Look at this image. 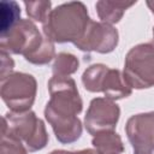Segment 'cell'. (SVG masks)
<instances>
[{"label": "cell", "instance_id": "12", "mask_svg": "<svg viewBox=\"0 0 154 154\" xmlns=\"http://www.w3.org/2000/svg\"><path fill=\"white\" fill-rule=\"evenodd\" d=\"M97 154H122L124 144L120 136L114 131H103L96 134L91 141Z\"/></svg>", "mask_w": 154, "mask_h": 154}, {"label": "cell", "instance_id": "3", "mask_svg": "<svg viewBox=\"0 0 154 154\" xmlns=\"http://www.w3.org/2000/svg\"><path fill=\"white\" fill-rule=\"evenodd\" d=\"M2 124L22 142L29 152L43 149L48 143V134L45 123L35 112H7L2 117Z\"/></svg>", "mask_w": 154, "mask_h": 154}, {"label": "cell", "instance_id": "20", "mask_svg": "<svg viewBox=\"0 0 154 154\" xmlns=\"http://www.w3.org/2000/svg\"><path fill=\"white\" fill-rule=\"evenodd\" d=\"M49 154H97L95 149H82V150H76V152H67V150H53Z\"/></svg>", "mask_w": 154, "mask_h": 154}, {"label": "cell", "instance_id": "18", "mask_svg": "<svg viewBox=\"0 0 154 154\" xmlns=\"http://www.w3.org/2000/svg\"><path fill=\"white\" fill-rule=\"evenodd\" d=\"M54 54H55L54 42H52L49 38L45 36L43 43L40 46V48L34 54L28 57L25 60L35 65H46L54 58Z\"/></svg>", "mask_w": 154, "mask_h": 154}, {"label": "cell", "instance_id": "16", "mask_svg": "<svg viewBox=\"0 0 154 154\" xmlns=\"http://www.w3.org/2000/svg\"><path fill=\"white\" fill-rule=\"evenodd\" d=\"M20 8L14 1L1 2V34L20 20Z\"/></svg>", "mask_w": 154, "mask_h": 154}, {"label": "cell", "instance_id": "14", "mask_svg": "<svg viewBox=\"0 0 154 154\" xmlns=\"http://www.w3.org/2000/svg\"><path fill=\"white\" fill-rule=\"evenodd\" d=\"M78 66L79 61L73 54L61 52L55 57L52 70L54 76H70L78 70Z\"/></svg>", "mask_w": 154, "mask_h": 154}, {"label": "cell", "instance_id": "7", "mask_svg": "<svg viewBox=\"0 0 154 154\" xmlns=\"http://www.w3.org/2000/svg\"><path fill=\"white\" fill-rule=\"evenodd\" d=\"M119 106L107 97H95L90 101L84 117L87 131L95 136L103 131H113L119 120Z\"/></svg>", "mask_w": 154, "mask_h": 154}, {"label": "cell", "instance_id": "8", "mask_svg": "<svg viewBox=\"0 0 154 154\" xmlns=\"http://www.w3.org/2000/svg\"><path fill=\"white\" fill-rule=\"evenodd\" d=\"M125 132L134 154H154V111L131 116Z\"/></svg>", "mask_w": 154, "mask_h": 154}, {"label": "cell", "instance_id": "19", "mask_svg": "<svg viewBox=\"0 0 154 154\" xmlns=\"http://www.w3.org/2000/svg\"><path fill=\"white\" fill-rule=\"evenodd\" d=\"M0 58H1V69H0V78L1 81L5 79L6 77H8L12 73L14 63L12 60V58L10 57V53L1 51L0 52Z\"/></svg>", "mask_w": 154, "mask_h": 154}, {"label": "cell", "instance_id": "5", "mask_svg": "<svg viewBox=\"0 0 154 154\" xmlns=\"http://www.w3.org/2000/svg\"><path fill=\"white\" fill-rule=\"evenodd\" d=\"M37 83L34 76L24 72H12L1 81L0 95L11 112L30 111L36 96Z\"/></svg>", "mask_w": 154, "mask_h": 154}, {"label": "cell", "instance_id": "13", "mask_svg": "<svg viewBox=\"0 0 154 154\" xmlns=\"http://www.w3.org/2000/svg\"><path fill=\"white\" fill-rule=\"evenodd\" d=\"M109 67L103 64H94L90 65L82 75V83L88 91L100 93L102 79Z\"/></svg>", "mask_w": 154, "mask_h": 154}, {"label": "cell", "instance_id": "6", "mask_svg": "<svg viewBox=\"0 0 154 154\" xmlns=\"http://www.w3.org/2000/svg\"><path fill=\"white\" fill-rule=\"evenodd\" d=\"M37 26L31 19H20L7 31L0 34V48L7 53L22 54L25 59L34 54L43 43Z\"/></svg>", "mask_w": 154, "mask_h": 154}, {"label": "cell", "instance_id": "4", "mask_svg": "<svg viewBox=\"0 0 154 154\" xmlns=\"http://www.w3.org/2000/svg\"><path fill=\"white\" fill-rule=\"evenodd\" d=\"M123 75L131 88L154 87V45L141 43L132 47L125 57Z\"/></svg>", "mask_w": 154, "mask_h": 154}, {"label": "cell", "instance_id": "2", "mask_svg": "<svg viewBox=\"0 0 154 154\" xmlns=\"http://www.w3.org/2000/svg\"><path fill=\"white\" fill-rule=\"evenodd\" d=\"M51 99L45 107L48 123L72 120L82 112L83 102L75 81L69 76H53L48 81Z\"/></svg>", "mask_w": 154, "mask_h": 154}, {"label": "cell", "instance_id": "1", "mask_svg": "<svg viewBox=\"0 0 154 154\" xmlns=\"http://www.w3.org/2000/svg\"><path fill=\"white\" fill-rule=\"evenodd\" d=\"M90 20L83 2H65L51 11L42 24L43 35L52 42H72L75 45L84 35Z\"/></svg>", "mask_w": 154, "mask_h": 154}, {"label": "cell", "instance_id": "22", "mask_svg": "<svg viewBox=\"0 0 154 154\" xmlns=\"http://www.w3.org/2000/svg\"><path fill=\"white\" fill-rule=\"evenodd\" d=\"M153 45H154V28H153Z\"/></svg>", "mask_w": 154, "mask_h": 154}, {"label": "cell", "instance_id": "21", "mask_svg": "<svg viewBox=\"0 0 154 154\" xmlns=\"http://www.w3.org/2000/svg\"><path fill=\"white\" fill-rule=\"evenodd\" d=\"M147 6L149 7V10L152 11V13L154 14V0L153 1H147Z\"/></svg>", "mask_w": 154, "mask_h": 154}, {"label": "cell", "instance_id": "15", "mask_svg": "<svg viewBox=\"0 0 154 154\" xmlns=\"http://www.w3.org/2000/svg\"><path fill=\"white\" fill-rule=\"evenodd\" d=\"M0 154H28L26 147L4 124H2V131H1Z\"/></svg>", "mask_w": 154, "mask_h": 154}, {"label": "cell", "instance_id": "10", "mask_svg": "<svg viewBox=\"0 0 154 154\" xmlns=\"http://www.w3.org/2000/svg\"><path fill=\"white\" fill-rule=\"evenodd\" d=\"M100 93L112 101L128 97L132 93V88L128 84L124 75L117 69H108L100 88Z\"/></svg>", "mask_w": 154, "mask_h": 154}, {"label": "cell", "instance_id": "11", "mask_svg": "<svg viewBox=\"0 0 154 154\" xmlns=\"http://www.w3.org/2000/svg\"><path fill=\"white\" fill-rule=\"evenodd\" d=\"M136 1H111V0H100L96 2V12L99 18L107 24L118 23L124 16L125 11L134 6Z\"/></svg>", "mask_w": 154, "mask_h": 154}, {"label": "cell", "instance_id": "9", "mask_svg": "<svg viewBox=\"0 0 154 154\" xmlns=\"http://www.w3.org/2000/svg\"><path fill=\"white\" fill-rule=\"evenodd\" d=\"M118 31L111 24L90 20L82 38L75 46L83 52L111 53L118 45Z\"/></svg>", "mask_w": 154, "mask_h": 154}, {"label": "cell", "instance_id": "17", "mask_svg": "<svg viewBox=\"0 0 154 154\" xmlns=\"http://www.w3.org/2000/svg\"><path fill=\"white\" fill-rule=\"evenodd\" d=\"M24 6L26 8L29 18L36 22H41L42 24L46 22L47 17L52 11L51 1H25Z\"/></svg>", "mask_w": 154, "mask_h": 154}]
</instances>
